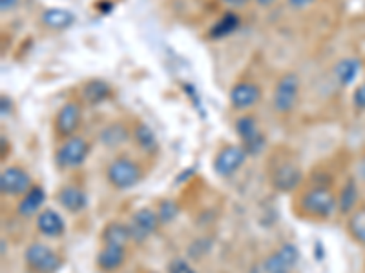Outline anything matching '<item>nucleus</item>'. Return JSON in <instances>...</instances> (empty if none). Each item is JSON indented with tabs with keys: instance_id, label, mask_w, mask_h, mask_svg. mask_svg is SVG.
Segmentation results:
<instances>
[{
	"instance_id": "nucleus-1",
	"label": "nucleus",
	"mask_w": 365,
	"mask_h": 273,
	"mask_svg": "<svg viewBox=\"0 0 365 273\" xmlns=\"http://www.w3.org/2000/svg\"><path fill=\"white\" fill-rule=\"evenodd\" d=\"M296 208L303 219L329 220L338 213V193L329 184H311L299 191Z\"/></svg>"
},
{
	"instance_id": "nucleus-2",
	"label": "nucleus",
	"mask_w": 365,
	"mask_h": 273,
	"mask_svg": "<svg viewBox=\"0 0 365 273\" xmlns=\"http://www.w3.org/2000/svg\"><path fill=\"white\" fill-rule=\"evenodd\" d=\"M104 177L110 186L117 191H128L135 188L137 184H141L143 177V168L137 161H133L128 155H117L115 159L108 162Z\"/></svg>"
},
{
	"instance_id": "nucleus-3",
	"label": "nucleus",
	"mask_w": 365,
	"mask_h": 273,
	"mask_svg": "<svg viewBox=\"0 0 365 273\" xmlns=\"http://www.w3.org/2000/svg\"><path fill=\"white\" fill-rule=\"evenodd\" d=\"M24 262L31 273H57L64 266L63 255L41 240H34L26 246Z\"/></svg>"
},
{
	"instance_id": "nucleus-4",
	"label": "nucleus",
	"mask_w": 365,
	"mask_h": 273,
	"mask_svg": "<svg viewBox=\"0 0 365 273\" xmlns=\"http://www.w3.org/2000/svg\"><path fill=\"white\" fill-rule=\"evenodd\" d=\"M91 154V144L86 136L73 135L64 139L63 144L55 151V166L61 171H73L88 161Z\"/></svg>"
},
{
	"instance_id": "nucleus-5",
	"label": "nucleus",
	"mask_w": 365,
	"mask_h": 273,
	"mask_svg": "<svg viewBox=\"0 0 365 273\" xmlns=\"http://www.w3.org/2000/svg\"><path fill=\"white\" fill-rule=\"evenodd\" d=\"M269 182L279 193H294L303 184V171L296 162L278 161L270 166Z\"/></svg>"
},
{
	"instance_id": "nucleus-6",
	"label": "nucleus",
	"mask_w": 365,
	"mask_h": 273,
	"mask_svg": "<svg viewBox=\"0 0 365 273\" xmlns=\"http://www.w3.org/2000/svg\"><path fill=\"white\" fill-rule=\"evenodd\" d=\"M299 95V77L292 71L282 75V79L276 82L272 95L274 112L279 115H287L294 109Z\"/></svg>"
},
{
	"instance_id": "nucleus-7",
	"label": "nucleus",
	"mask_w": 365,
	"mask_h": 273,
	"mask_svg": "<svg viewBox=\"0 0 365 273\" xmlns=\"http://www.w3.org/2000/svg\"><path fill=\"white\" fill-rule=\"evenodd\" d=\"M34 186V178L22 166H8L0 173V193L4 197L21 199L22 195L28 193Z\"/></svg>"
},
{
	"instance_id": "nucleus-8",
	"label": "nucleus",
	"mask_w": 365,
	"mask_h": 273,
	"mask_svg": "<svg viewBox=\"0 0 365 273\" xmlns=\"http://www.w3.org/2000/svg\"><path fill=\"white\" fill-rule=\"evenodd\" d=\"M247 157H249V154H247L243 146L228 144L217 151L216 157H214V162H212V168H214L216 175L228 178L236 175L243 168Z\"/></svg>"
},
{
	"instance_id": "nucleus-9",
	"label": "nucleus",
	"mask_w": 365,
	"mask_h": 273,
	"mask_svg": "<svg viewBox=\"0 0 365 273\" xmlns=\"http://www.w3.org/2000/svg\"><path fill=\"white\" fill-rule=\"evenodd\" d=\"M130 232H132V240L135 245H143L150 235L158 233L159 226H163L159 220L158 211L152 208H139L132 213L128 220Z\"/></svg>"
},
{
	"instance_id": "nucleus-10",
	"label": "nucleus",
	"mask_w": 365,
	"mask_h": 273,
	"mask_svg": "<svg viewBox=\"0 0 365 273\" xmlns=\"http://www.w3.org/2000/svg\"><path fill=\"white\" fill-rule=\"evenodd\" d=\"M83 122V108L77 100H68L61 106L53 119V132L58 139H70Z\"/></svg>"
},
{
	"instance_id": "nucleus-11",
	"label": "nucleus",
	"mask_w": 365,
	"mask_h": 273,
	"mask_svg": "<svg viewBox=\"0 0 365 273\" xmlns=\"http://www.w3.org/2000/svg\"><path fill=\"white\" fill-rule=\"evenodd\" d=\"M236 133L240 136L241 146L249 155H259L265 149V135L259 132L257 119L252 115H243L236 120Z\"/></svg>"
},
{
	"instance_id": "nucleus-12",
	"label": "nucleus",
	"mask_w": 365,
	"mask_h": 273,
	"mask_svg": "<svg viewBox=\"0 0 365 273\" xmlns=\"http://www.w3.org/2000/svg\"><path fill=\"white\" fill-rule=\"evenodd\" d=\"M299 261V250L292 242H285L276 252L270 253L263 262L267 273H283L294 268Z\"/></svg>"
},
{
	"instance_id": "nucleus-13",
	"label": "nucleus",
	"mask_w": 365,
	"mask_h": 273,
	"mask_svg": "<svg viewBox=\"0 0 365 273\" xmlns=\"http://www.w3.org/2000/svg\"><path fill=\"white\" fill-rule=\"evenodd\" d=\"M55 200L63 210H66L71 215L83 213L88 206V195L77 184H64L55 191Z\"/></svg>"
},
{
	"instance_id": "nucleus-14",
	"label": "nucleus",
	"mask_w": 365,
	"mask_h": 273,
	"mask_svg": "<svg viewBox=\"0 0 365 273\" xmlns=\"http://www.w3.org/2000/svg\"><path fill=\"white\" fill-rule=\"evenodd\" d=\"M126 259H128V248L103 245L97 252L96 268L101 273H117L125 268Z\"/></svg>"
},
{
	"instance_id": "nucleus-15",
	"label": "nucleus",
	"mask_w": 365,
	"mask_h": 273,
	"mask_svg": "<svg viewBox=\"0 0 365 273\" xmlns=\"http://www.w3.org/2000/svg\"><path fill=\"white\" fill-rule=\"evenodd\" d=\"M228 99H230L234 109H249L262 100V87L250 80H241V82L234 84Z\"/></svg>"
},
{
	"instance_id": "nucleus-16",
	"label": "nucleus",
	"mask_w": 365,
	"mask_h": 273,
	"mask_svg": "<svg viewBox=\"0 0 365 273\" xmlns=\"http://www.w3.org/2000/svg\"><path fill=\"white\" fill-rule=\"evenodd\" d=\"M37 232L48 239H61L66 233V220L53 208H44L37 215Z\"/></svg>"
},
{
	"instance_id": "nucleus-17",
	"label": "nucleus",
	"mask_w": 365,
	"mask_h": 273,
	"mask_svg": "<svg viewBox=\"0 0 365 273\" xmlns=\"http://www.w3.org/2000/svg\"><path fill=\"white\" fill-rule=\"evenodd\" d=\"M46 199H48V193H46L44 188L41 184H35L31 190L26 195H22L17 203V213L22 219H31V217H37L42 210H44Z\"/></svg>"
},
{
	"instance_id": "nucleus-18",
	"label": "nucleus",
	"mask_w": 365,
	"mask_h": 273,
	"mask_svg": "<svg viewBox=\"0 0 365 273\" xmlns=\"http://www.w3.org/2000/svg\"><path fill=\"white\" fill-rule=\"evenodd\" d=\"M101 242L106 246H123L128 248L132 240V232H130L128 223H120V220H110L101 230Z\"/></svg>"
},
{
	"instance_id": "nucleus-19",
	"label": "nucleus",
	"mask_w": 365,
	"mask_h": 273,
	"mask_svg": "<svg viewBox=\"0 0 365 273\" xmlns=\"http://www.w3.org/2000/svg\"><path fill=\"white\" fill-rule=\"evenodd\" d=\"M99 142L104 146V148L108 149H115L120 148L123 144L132 139V132L128 129V126L125 122H120V120H115V122H110V124L104 126L103 129L99 132Z\"/></svg>"
},
{
	"instance_id": "nucleus-20",
	"label": "nucleus",
	"mask_w": 365,
	"mask_h": 273,
	"mask_svg": "<svg viewBox=\"0 0 365 273\" xmlns=\"http://www.w3.org/2000/svg\"><path fill=\"white\" fill-rule=\"evenodd\" d=\"M360 206V186H358L356 177H347L344 186L338 191V213L349 215Z\"/></svg>"
},
{
	"instance_id": "nucleus-21",
	"label": "nucleus",
	"mask_w": 365,
	"mask_h": 273,
	"mask_svg": "<svg viewBox=\"0 0 365 273\" xmlns=\"http://www.w3.org/2000/svg\"><path fill=\"white\" fill-rule=\"evenodd\" d=\"M81 97L90 106H99L112 97V86L103 79H91L81 87Z\"/></svg>"
},
{
	"instance_id": "nucleus-22",
	"label": "nucleus",
	"mask_w": 365,
	"mask_h": 273,
	"mask_svg": "<svg viewBox=\"0 0 365 273\" xmlns=\"http://www.w3.org/2000/svg\"><path fill=\"white\" fill-rule=\"evenodd\" d=\"M41 22L44 28L51 29V31H64L73 26L75 15L63 8H50L41 15Z\"/></svg>"
},
{
	"instance_id": "nucleus-23",
	"label": "nucleus",
	"mask_w": 365,
	"mask_h": 273,
	"mask_svg": "<svg viewBox=\"0 0 365 273\" xmlns=\"http://www.w3.org/2000/svg\"><path fill=\"white\" fill-rule=\"evenodd\" d=\"M132 139L143 154H155L158 151V135L146 122H137L133 126Z\"/></svg>"
},
{
	"instance_id": "nucleus-24",
	"label": "nucleus",
	"mask_w": 365,
	"mask_h": 273,
	"mask_svg": "<svg viewBox=\"0 0 365 273\" xmlns=\"http://www.w3.org/2000/svg\"><path fill=\"white\" fill-rule=\"evenodd\" d=\"M347 235L365 248V204H360L354 211H351L345 220Z\"/></svg>"
},
{
	"instance_id": "nucleus-25",
	"label": "nucleus",
	"mask_w": 365,
	"mask_h": 273,
	"mask_svg": "<svg viewBox=\"0 0 365 273\" xmlns=\"http://www.w3.org/2000/svg\"><path fill=\"white\" fill-rule=\"evenodd\" d=\"M361 71V60L354 57L341 58L340 63L334 68V77H336L340 86H351L356 80V77Z\"/></svg>"
},
{
	"instance_id": "nucleus-26",
	"label": "nucleus",
	"mask_w": 365,
	"mask_h": 273,
	"mask_svg": "<svg viewBox=\"0 0 365 273\" xmlns=\"http://www.w3.org/2000/svg\"><path fill=\"white\" fill-rule=\"evenodd\" d=\"M240 24H241V21L236 13H225L223 17H221L216 24L212 26L210 31H208V35H210V38H214V41H220V38H225V37H228V35H232L234 31L240 28Z\"/></svg>"
},
{
	"instance_id": "nucleus-27",
	"label": "nucleus",
	"mask_w": 365,
	"mask_h": 273,
	"mask_svg": "<svg viewBox=\"0 0 365 273\" xmlns=\"http://www.w3.org/2000/svg\"><path fill=\"white\" fill-rule=\"evenodd\" d=\"M155 211H158L161 224H168L179 215V206L174 203V200L165 199V200H161V203H159V206L155 208Z\"/></svg>"
},
{
	"instance_id": "nucleus-28",
	"label": "nucleus",
	"mask_w": 365,
	"mask_h": 273,
	"mask_svg": "<svg viewBox=\"0 0 365 273\" xmlns=\"http://www.w3.org/2000/svg\"><path fill=\"white\" fill-rule=\"evenodd\" d=\"M166 269H168V273H197L194 269V266L188 261H185V259H181V257H174V259L168 262Z\"/></svg>"
},
{
	"instance_id": "nucleus-29",
	"label": "nucleus",
	"mask_w": 365,
	"mask_h": 273,
	"mask_svg": "<svg viewBox=\"0 0 365 273\" xmlns=\"http://www.w3.org/2000/svg\"><path fill=\"white\" fill-rule=\"evenodd\" d=\"M353 104H354V108H356V109H360V112H365V82H361L360 86L354 90Z\"/></svg>"
},
{
	"instance_id": "nucleus-30",
	"label": "nucleus",
	"mask_w": 365,
	"mask_h": 273,
	"mask_svg": "<svg viewBox=\"0 0 365 273\" xmlns=\"http://www.w3.org/2000/svg\"><path fill=\"white\" fill-rule=\"evenodd\" d=\"M11 99H9L8 95H2L0 97V113H2V119H6V117L11 115Z\"/></svg>"
},
{
	"instance_id": "nucleus-31",
	"label": "nucleus",
	"mask_w": 365,
	"mask_h": 273,
	"mask_svg": "<svg viewBox=\"0 0 365 273\" xmlns=\"http://www.w3.org/2000/svg\"><path fill=\"white\" fill-rule=\"evenodd\" d=\"M356 178L358 181L365 182V154L361 155L356 162Z\"/></svg>"
},
{
	"instance_id": "nucleus-32",
	"label": "nucleus",
	"mask_w": 365,
	"mask_h": 273,
	"mask_svg": "<svg viewBox=\"0 0 365 273\" xmlns=\"http://www.w3.org/2000/svg\"><path fill=\"white\" fill-rule=\"evenodd\" d=\"M19 0H0V11H11L13 8H17Z\"/></svg>"
},
{
	"instance_id": "nucleus-33",
	"label": "nucleus",
	"mask_w": 365,
	"mask_h": 273,
	"mask_svg": "<svg viewBox=\"0 0 365 273\" xmlns=\"http://www.w3.org/2000/svg\"><path fill=\"white\" fill-rule=\"evenodd\" d=\"M287 2H289L294 9H303L309 8V6H311L312 2H316V0H287Z\"/></svg>"
},
{
	"instance_id": "nucleus-34",
	"label": "nucleus",
	"mask_w": 365,
	"mask_h": 273,
	"mask_svg": "<svg viewBox=\"0 0 365 273\" xmlns=\"http://www.w3.org/2000/svg\"><path fill=\"white\" fill-rule=\"evenodd\" d=\"M221 2H223L225 6H228V8H245L250 0H221Z\"/></svg>"
},
{
	"instance_id": "nucleus-35",
	"label": "nucleus",
	"mask_w": 365,
	"mask_h": 273,
	"mask_svg": "<svg viewBox=\"0 0 365 273\" xmlns=\"http://www.w3.org/2000/svg\"><path fill=\"white\" fill-rule=\"evenodd\" d=\"M257 6H262V8H269V6H272L276 0H256Z\"/></svg>"
},
{
	"instance_id": "nucleus-36",
	"label": "nucleus",
	"mask_w": 365,
	"mask_h": 273,
	"mask_svg": "<svg viewBox=\"0 0 365 273\" xmlns=\"http://www.w3.org/2000/svg\"><path fill=\"white\" fill-rule=\"evenodd\" d=\"M143 273H159V272H143Z\"/></svg>"
},
{
	"instance_id": "nucleus-37",
	"label": "nucleus",
	"mask_w": 365,
	"mask_h": 273,
	"mask_svg": "<svg viewBox=\"0 0 365 273\" xmlns=\"http://www.w3.org/2000/svg\"><path fill=\"white\" fill-rule=\"evenodd\" d=\"M283 273H289V272H283Z\"/></svg>"
}]
</instances>
